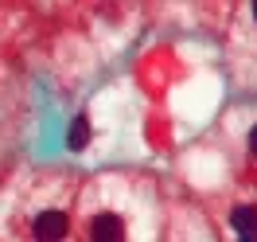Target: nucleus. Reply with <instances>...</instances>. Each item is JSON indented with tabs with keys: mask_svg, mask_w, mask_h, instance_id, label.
<instances>
[{
	"mask_svg": "<svg viewBox=\"0 0 257 242\" xmlns=\"http://www.w3.org/2000/svg\"><path fill=\"white\" fill-rule=\"evenodd\" d=\"M70 234V215L59 207H43L32 219V242H66Z\"/></svg>",
	"mask_w": 257,
	"mask_h": 242,
	"instance_id": "obj_1",
	"label": "nucleus"
},
{
	"mask_svg": "<svg viewBox=\"0 0 257 242\" xmlns=\"http://www.w3.org/2000/svg\"><path fill=\"white\" fill-rule=\"evenodd\" d=\"M90 242H125V223L105 211V215H94L90 219Z\"/></svg>",
	"mask_w": 257,
	"mask_h": 242,
	"instance_id": "obj_2",
	"label": "nucleus"
},
{
	"mask_svg": "<svg viewBox=\"0 0 257 242\" xmlns=\"http://www.w3.org/2000/svg\"><path fill=\"white\" fill-rule=\"evenodd\" d=\"M230 223H234V230H238V234H245V238H257V207H238Z\"/></svg>",
	"mask_w": 257,
	"mask_h": 242,
	"instance_id": "obj_3",
	"label": "nucleus"
},
{
	"mask_svg": "<svg viewBox=\"0 0 257 242\" xmlns=\"http://www.w3.org/2000/svg\"><path fill=\"white\" fill-rule=\"evenodd\" d=\"M66 141H70V148H86V145H90V117H86V113L74 117V125H70V133H66Z\"/></svg>",
	"mask_w": 257,
	"mask_h": 242,
	"instance_id": "obj_4",
	"label": "nucleus"
},
{
	"mask_svg": "<svg viewBox=\"0 0 257 242\" xmlns=\"http://www.w3.org/2000/svg\"><path fill=\"white\" fill-rule=\"evenodd\" d=\"M249 152H253V156H257V125H253V129H249Z\"/></svg>",
	"mask_w": 257,
	"mask_h": 242,
	"instance_id": "obj_5",
	"label": "nucleus"
},
{
	"mask_svg": "<svg viewBox=\"0 0 257 242\" xmlns=\"http://www.w3.org/2000/svg\"><path fill=\"white\" fill-rule=\"evenodd\" d=\"M253 20H257V0H253Z\"/></svg>",
	"mask_w": 257,
	"mask_h": 242,
	"instance_id": "obj_6",
	"label": "nucleus"
},
{
	"mask_svg": "<svg viewBox=\"0 0 257 242\" xmlns=\"http://www.w3.org/2000/svg\"><path fill=\"white\" fill-rule=\"evenodd\" d=\"M241 242H257V238H241Z\"/></svg>",
	"mask_w": 257,
	"mask_h": 242,
	"instance_id": "obj_7",
	"label": "nucleus"
}]
</instances>
